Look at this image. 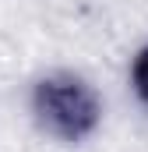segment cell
<instances>
[{
	"label": "cell",
	"mask_w": 148,
	"mask_h": 152,
	"mask_svg": "<svg viewBox=\"0 0 148 152\" xmlns=\"http://www.w3.org/2000/svg\"><path fill=\"white\" fill-rule=\"evenodd\" d=\"M32 117L57 142H85L102 124V96L74 71H53L32 85Z\"/></svg>",
	"instance_id": "cell-1"
},
{
	"label": "cell",
	"mask_w": 148,
	"mask_h": 152,
	"mask_svg": "<svg viewBox=\"0 0 148 152\" xmlns=\"http://www.w3.org/2000/svg\"><path fill=\"white\" fill-rule=\"evenodd\" d=\"M131 88H134V96L148 106V42L134 53V60H131Z\"/></svg>",
	"instance_id": "cell-2"
}]
</instances>
